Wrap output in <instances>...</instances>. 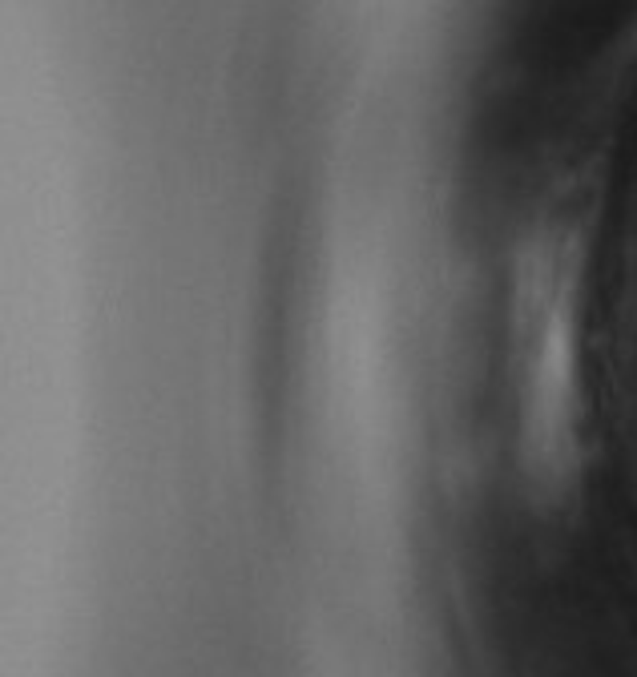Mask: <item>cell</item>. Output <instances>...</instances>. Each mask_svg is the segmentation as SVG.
I'll return each instance as SVG.
<instances>
[]
</instances>
